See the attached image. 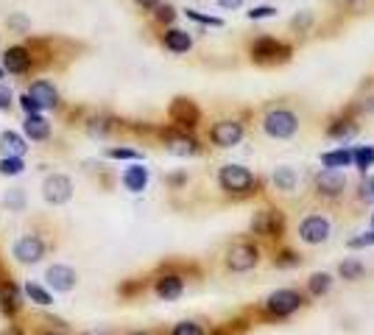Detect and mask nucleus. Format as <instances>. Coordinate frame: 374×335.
Here are the masks:
<instances>
[{"label":"nucleus","instance_id":"f257e3e1","mask_svg":"<svg viewBox=\"0 0 374 335\" xmlns=\"http://www.w3.org/2000/svg\"><path fill=\"white\" fill-rule=\"evenodd\" d=\"M218 185H221V191L230 193V195H249L257 188V179H254V174L246 165L230 162V165H224L218 171Z\"/></svg>","mask_w":374,"mask_h":335},{"label":"nucleus","instance_id":"f03ea898","mask_svg":"<svg viewBox=\"0 0 374 335\" xmlns=\"http://www.w3.org/2000/svg\"><path fill=\"white\" fill-rule=\"evenodd\" d=\"M263 132H266L268 137H274V140H288V137H293V135L299 132V118H296V112L277 106V109L266 112V118H263Z\"/></svg>","mask_w":374,"mask_h":335},{"label":"nucleus","instance_id":"7ed1b4c3","mask_svg":"<svg viewBox=\"0 0 374 335\" xmlns=\"http://www.w3.org/2000/svg\"><path fill=\"white\" fill-rule=\"evenodd\" d=\"M305 305V296L293 288H282V290H274L268 299H266V313L271 319H288L293 316L299 307Z\"/></svg>","mask_w":374,"mask_h":335},{"label":"nucleus","instance_id":"20e7f679","mask_svg":"<svg viewBox=\"0 0 374 335\" xmlns=\"http://www.w3.org/2000/svg\"><path fill=\"white\" fill-rule=\"evenodd\" d=\"M251 59L257 64H277V62H288L290 59V45H285L274 37H260L251 45Z\"/></svg>","mask_w":374,"mask_h":335},{"label":"nucleus","instance_id":"39448f33","mask_svg":"<svg viewBox=\"0 0 374 335\" xmlns=\"http://www.w3.org/2000/svg\"><path fill=\"white\" fill-rule=\"evenodd\" d=\"M257 263H260V249H257L254 243H234L232 249L227 251V266H230V271L243 274V271H251Z\"/></svg>","mask_w":374,"mask_h":335},{"label":"nucleus","instance_id":"423d86ee","mask_svg":"<svg viewBox=\"0 0 374 335\" xmlns=\"http://www.w3.org/2000/svg\"><path fill=\"white\" fill-rule=\"evenodd\" d=\"M329 235H332V224H329L324 215H307V218L299 224V238L305 240L307 246L327 243Z\"/></svg>","mask_w":374,"mask_h":335},{"label":"nucleus","instance_id":"0eeeda50","mask_svg":"<svg viewBox=\"0 0 374 335\" xmlns=\"http://www.w3.org/2000/svg\"><path fill=\"white\" fill-rule=\"evenodd\" d=\"M11 254L23 266H34V263H40L45 257V243H42L40 235H23V238L14 243Z\"/></svg>","mask_w":374,"mask_h":335},{"label":"nucleus","instance_id":"6e6552de","mask_svg":"<svg viewBox=\"0 0 374 335\" xmlns=\"http://www.w3.org/2000/svg\"><path fill=\"white\" fill-rule=\"evenodd\" d=\"M285 229V218L277 210H257L251 218V232L263 238H280Z\"/></svg>","mask_w":374,"mask_h":335},{"label":"nucleus","instance_id":"1a4fd4ad","mask_svg":"<svg viewBox=\"0 0 374 335\" xmlns=\"http://www.w3.org/2000/svg\"><path fill=\"white\" fill-rule=\"evenodd\" d=\"M42 195H45L47 204H53V207L67 204L73 198V182H70V176H64V174L47 176L45 185H42Z\"/></svg>","mask_w":374,"mask_h":335},{"label":"nucleus","instance_id":"9d476101","mask_svg":"<svg viewBox=\"0 0 374 335\" xmlns=\"http://www.w3.org/2000/svg\"><path fill=\"white\" fill-rule=\"evenodd\" d=\"M168 115H171V120H174L179 129H185V132L187 129H196L198 120H201V112H198V106H196L190 98H174Z\"/></svg>","mask_w":374,"mask_h":335},{"label":"nucleus","instance_id":"9b49d317","mask_svg":"<svg viewBox=\"0 0 374 335\" xmlns=\"http://www.w3.org/2000/svg\"><path fill=\"white\" fill-rule=\"evenodd\" d=\"M210 140L218 148H234L243 140V123L240 120H218L210 129Z\"/></svg>","mask_w":374,"mask_h":335},{"label":"nucleus","instance_id":"f8f14e48","mask_svg":"<svg viewBox=\"0 0 374 335\" xmlns=\"http://www.w3.org/2000/svg\"><path fill=\"white\" fill-rule=\"evenodd\" d=\"M346 188V176L341 174V168H322L316 176V191L327 198H338Z\"/></svg>","mask_w":374,"mask_h":335},{"label":"nucleus","instance_id":"ddd939ff","mask_svg":"<svg viewBox=\"0 0 374 335\" xmlns=\"http://www.w3.org/2000/svg\"><path fill=\"white\" fill-rule=\"evenodd\" d=\"M45 283L53 288V290H59V293H67V290L76 288L79 274H76L70 266H50L45 271Z\"/></svg>","mask_w":374,"mask_h":335},{"label":"nucleus","instance_id":"4468645a","mask_svg":"<svg viewBox=\"0 0 374 335\" xmlns=\"http://www.w3.org/2000/svg\"><path fill=\"white\" fill-rule=\"evenodd\" d=\"M28 67H31V50L23 48V45L6 48V53H3V70L20 76V73H26Z\"/></svg>","mask_w":374,"mask_h":335},{"label":"nucleus","instance_id":"2eb2a0df","mask_svg":"<svg viewBox=\"0 0 374 335\" xmlns=\"http://www.w3.org/2000/svg\"><path fill=\"white\" fill-rule=\"evenodd\" d=\"M23 135H26V140H31V143H45L47 137H50V123H47L40 112H37V115H26V120H23Z\"/></svg>","mask_w":374,"mask_h":335},{"label":"nucleus","instance_id":"dca6fc26","mask_svg":"<svg viewBox=\"0 0 374 335\" xmlns=\"http://www.w3.org/2000/svg\"><path fill=\"white\" fill-rule=\"evenodd\" d=\"M154 293H157L159 299H165V302H176V299L185 293V280H182L179 274H165V277L157 280Z\"/></svg>","mask_w":374,"mask_h":335},{"label":"nucleus","instance_id":"f3484780","mask_svg":"<svg viewBox=\"0 0 374 335\" xmlns=\"http://www.w3.org/2000/svg\"><path fill=\"white\" fill-rule=\"evenodd\" d=\"M28 96L40 103V109H53V106H59V90H56L50 81H45V79L34 81V84L28 87Z\"/></svg>","mask_w":374,"mask_h":335},{"label":"nucleus","instance_id":"a211bd4d","mask_svg":"<svg viewBox=\"0 0 374 335\" xmlns=\"http://www.w3.org/2000/svg\"><path fill=\"white\" fill-rule=\"evenodd\" d=\"M165 148L171 151V154H176V157H196L201 148H198V140H193V137H187V135H176V132H171V135H165Z\"/></svg>","mask_w":374,"mask_h":335},{"label":"nucleus","instance_id":"6ab92c4d","mask_svg":"<svg viewBox=\"0 0 374 335\" xmlns=\"http://www.w3.org/2000/svg\"><path fill=\"white\" fill-rule=\"evenodd\" d=\"M20 305H23V299H20L17 285H14L11 280L0 277V310H3L6 316H14V313L20 310Z\"/></svg>","mask_w":374,"mask_h":335},{"label":"nucleus","instance_id":"aec40b11","mask_svg":"<svg viewBox=\"0 0 374 335\" xmlns=\"http://www.w3.org/2000/svg\"><path fill=\"white\" fill-rule=\"evenodd\" d=\"M120 182H123V188H126L129 193H142L145 188H148V168L140 165V162H135L132 168L123 171Z\"/></svg>","mask_w":374,"mask_h":335},{"label":"nucleus","instance_id":"412c9836","mask_svg":"<svg viewBox=\"0 0 374 335\" xmlns=\"http://www.w3.org/2000/svg\"><path fill=\"white\" fill-rule=\"evenodd\" d=\"M271 182H274V188L280 193H293L296 191V185H299V174H296L290 165H280V168H274Z\"/></svg>","mask_w":374,"mask_h":335},{"label":"nucleus","instance_id":"4be33fe9","mask_svg":"<svg viewBox=\"0 0 374 335\" xmlns=\"http://www.w3.org/2000/svg\"><path fill=\"white\" fill-rule=\"evenodd\" d=\"M162 42H165V48L171 50V53H187V50L193 48V37L187 31H182V28H168L165 37H162Z\"/></svg>","mask_w":374,"mask_h":335},{"label":"nucleus","instance_id":"5701e85b","mask_svg":"<svg viewBox=\"0 0 374 335\" xmlns=\"http://www.w3.org/2000/svg\"><path fill=\"white\" fill-rule=\"evenodd\" d=\"M322 165L324 168H349L355 165V148H335L322 154Z\"/></svg>","mask_w":374,"mask_h":335},{"label":"nucleus","instance_id":"b1692460","mask_svg":"<svg viewBox=\"0 0 374 335\" xmlns=\"http://www.w3.org/2000/svg\"><path fill=\"white\" fill-rule=\"evenodd\" d=\"M0 151H3V157H23L28 151V143L17 132H3L0 135Z\"/></svg>","mask_w":374,"mask_h":335},{"label":"nucleus","instance_id":"393cba45","mask_svg":"<svg viewBox=\"0 0 374 335\" xmlns=\"http://www.w3.org/2000/svg\"><path fill=\"white\" fill-rule=\"evenodd\" d=\"M338 274H341V280H363L366 277V266L361 263V260H355V257H349V260H344L341 266H338Z\"/></svg>","mask_w":374,"mask_h":335},{"label":"nucleus","instance_id":"a878e982","mask_svg":"<svg viewBox=\"0 0 374 335\" xmlns=\"http://www.w3.org/2000/svg\"><path fill=\"white\" fill-rule=\"evenodd\" d=\"M327 135L329 137H335V140H349V137L358 135V126H355L352 120H335L327 129Z\"/></svg>","mask_w":374,"mask_h":335},{"label":"nucleus","instance_id":"bb28decb","mask_svg":"<svg viewBox=\"0 0 374 335\" xmlns=\"http://www.w3.org/2000/svg\"><path fill=\"white\" fill-rule=\"evenodd\" d=\"M329 288H332V277H329L327 271H316V274L307 280V290H310L313 296H324Z\"/></svg>","mask_w":374,"mask_h":335},{"label":"nucleus","instance_id":"cd10ccee","mask_svg":"<svg viewBox=\"0 0 374 335\" xmlns=\"http://www.w3.org/2000/svg\"><path fill=\"white\" fill-rule=\"evenodd\" d=\"M372 165H374V145H358L355 148V168L361 174H369Z\"/></svg>","mask_w":374,"mask_h":335},{"label":"nucleus","instance_id":"c85d7f7f","mask_svg":"<svg viewBox=\"0 0 374 335\" xmlns=\"http://www.w3.org/2000/svg\"><path fill=\"white\" fill-rule=\"evenodd\" d=\"M26 296H28L34 305H40V307L53 305V296H50V293H47L42 285H37V283H26Z\"/></svg>","mask_w":374,"mask_h":335},{"label":"nucleus","instance_id":"c756f323","mask_svg":"<svg viewBox=\"0 0 374 335\" xmlns=\"http://www.w3.org/2000/svg\"><path fill=\"white\" fill-rule=\"evenodd\" d=\"M26 171L23 157H3L0 159V176H20Z\"/></svg>","mask_w":374,"mask_h":335},{"label":"nucleus","instance_id":"7c9ffc66","mask_svg":"<svg viewBox=\"0 0 374 335\" xmlns=\"http://www.w3.org/2000/svg\"><path fill=\"white\" fill-rule=\"evenodd\" d=\"M185 14H187V20H196V23H201V25H212V28H221V25H224V20H221V17L201 14V11H196V8H187Z\"/></svg>","mask_w":374,"mask_h":335},{"label":"nucleus","instance_id":"2f4dec72","mask_svg":"<svg viewBox=\"0 0 374 335\" xmlns=\"http://www.w3.org/2000/svg\"><path fill=\"white\" fill-rule=\"evenodd\" d=\"M106 157L109 159H135V162L142 159L140 151H132V148H106Z\"/></svg>","mask_w":374,"mask_h":335},{"label":"nucleus","instance_id":"473e14b6","mask_svg":"<svg viewBox=\"0 0 374 335\" xmlns=\"http://www.w3.org/2000/svg\"><path fill=\"white\" fill-rule=\"evenodd\" d=\"M302 260H299V254L296 251H280L277 257H274V266L277 268H293V266H299Z\"/></svg>","mask_w":374,"mask_h":335},{"label":"nucleus","instance_id":"72a5a7b5","mask_svg":"<svg viewBox=\"0 0 374 335\" xmlns=\"http://www.w3.org/2000/svg\"><path fill=\"white\" fill-rule=\"evenodd\" d=\"M154 17H157L159 23H174V20H176V8H174L171 3H159L157 11H154Z\"/></svg>","mask_w":374,"mask_h":335},{"label":"nucleus","instance_id":"f704fd0d","mask_svg":"<svg viewBox=\"0 0 374 335\" xmlns=\"http://www.w3.org/2000/svg\"><path fill=\"white\" fill-rule=\"evenodd\" d=\"M171 335H207V333H204L201 324H196V322H179Z\"/></svg>","mask_w":374,"mask_h":335},{"label":"nucleus","instance_id":"c9c22d12","mask_svg":"<svg viewBox=\"0 0 374 335\" xmlns=\"http://www.w3.org/2000/svg\"><path fill=\"white\" fill-rule=\"evenodd\" d=\"M249 20H266V17H277V8L274 6H254L251 11H246Z\"/></svg>","mask_w":374,"mask_h":335},{"label":"nucleus","instance_id":"e433bc0d","mask_svg":"<svg viewBox=\"0 0 374 335\" xmlns=\"http://www.w3.org/2000/svg\"><path fill=\"white\" fill-rule=\"evenodd\" d=\"M310 25H313V14H310V11H299V14L293 17V28H296V31H307Z\"/></svg>","mask_w":374,"mask_h":335},{"label":"nucleus","instance_id":"4c0bfd02","mask_svg":"<svg viewBox=\"0 0 374 335\" xmlns=\"http://www.w3.org/2000/svg\"><path fill=\"white\" fill-rule=\"evenodd\" d=\"M11 103H14V93H11V87L0 84V112H8V109H11Z\"/></svg>","mask_w":374,"mask_h":335},{"label":"nucleus","instance_id":"58836bf2","mask_svg":"<svg viewBox=\"0 0 374 335\" xmlns=\"http://www.w3.org/2000/svg\"><path fill=\"white\" fill-rule=\"evenodd\" d=\"M346 246H349V249H363V246H374V227H372V232H366V235H361V238L346 240Z\"/></svg>","mask_w":374,"mask_h":335},{"label":"nucleus","instance_id":"ea45409f","mask_svg":"<svg viewBox=\"0 0 374 335\" xmlns=\"http://www.w3.org/2000/svg\"><path fill=\"white\" fill-rule=\"evenodd\" d=\"M20 106H23V112H26V115H37V112H42V109H40V103L28 96V93H26V96H20Z\"/></svg>","mask_w":374,"mask_h":335},{"label":"nucleus","instance_id":"a19ab883","mask_svg":"<svg viewBox=\"0 0 374 335\" xmlns=\"http://www.w3.org/2000/svg\"><path fill=\"white\" fill-rule=\"evenodd\" d=\"M243 3H246V0H218L221 8H240Z\"/></svg>","mask_w":374,"mask_h":335},{"label":"nucleus","instance_id":"79ce46f5","mask_svg":"<svg viewBox=\"0 0 374 335\" xmlns=\"http://www.w3.org/2000/svg\"><path fill=\"white\" fill-rule=\"evenodd\" d=\"M140 8H157L159 6V0H135Z\"/></svg>","mask_w":374,"mask_h":335},{"label":"nucleus","instance_id":"37998d69","mask_svg":"<svg viewBox=\"0 0 374 335\" xmlns=\"http://www.w3.org/2000/svg\"><path fill=\"white\" fill-rule=\"evenodd\" d=\"M8 25H17V28H26L28 23H26L23 17H11V20H8Z\"/></svg>","mask_w":374,"mask_h":335},{"label":"nucleus","instance_id":"c03bdc74","mask_svg":"<svg viewBox=\"0 0 374 335\" xmlns=\"http://www.w3.org/2000/svg\"><path fill=\"white\" fill-rule=\"evenodd\" d=\"M0 335H23V333H20L17 327H8V330H3V333H0Z\"/></svg>","mask_w":374,"mask_h":335},{"label":"nucleus","instance_id":"a18cd8bd","mask_svg":"<svg viewBox=\"0 0 374 335\" xmlns=\"http://www.w3.org/2000/svg\"><path fill=\"white\" fill-rule=\"evenodd\" d=\"M84 335H106V333H103V330H87Z\"/></svg>","mask_w":374,"mask_h":335},{"label":"nucleus","instance_id":"49530a36","mask_svg":"<svg viewBox=\"0 0 374 335\" xmlns=\"http://www.w3.org/2000/svg\"><path fill=\"white\" fill-rule=\"evenodd\" d=\"M366 106H369V112H372V115H374V98H372V101H369V103H366Z\"/></svg>","mask_w":374,"mask_h":335},{"label":"nucleus","instance_id":"de8ad7c7","mask_svg":"<svg viewBox=\"0 0 374 335\" xmlns=\"http://www.w3.org/2000/svg\"><path fill=\"white\" fill-rule=\"evenodd\" d=\"M45 335H62V333H45Z\"/></svg>","mask_w":374,"mask_h":335},{"label":"nucleus","instance_id":"09e8293b","mask_svg":"<svg viewBox=\"0 0 374 335\" xmlns=\"http://www.w3.org/2000/svg\"><path fill=\"white\" fill-rule=\"evenodd\" d=\"M132 335H148V333H132Z\"/></svg>","mask_w":374,"mask_h":335},{"label":"nucleus","instance_id":"8fccbe9b","mask_svg":"<svg viewBox=\"0 0 374 335\" xmlns=\"http://www.w3.org/2000/svg\"><path fill=\"white\" fill-rule=\"evenodd\" d=\"M0 79H3V67H0Z\"/></svg>","mask_w":374,"mask_h":335},{"label":"nucleus","instance_id":"3c124183","mask_svg":"<svg viewBox=\"0 0 374 335\" xmlns=\"http://www.w3.org/2000/svg\"><path fill=\"white\" fill-rule=\"evenodd\" d=\"M349 3H361V0H349Z\"/></svg>","mask_w":374,"mask_h":335}]
</instances>
